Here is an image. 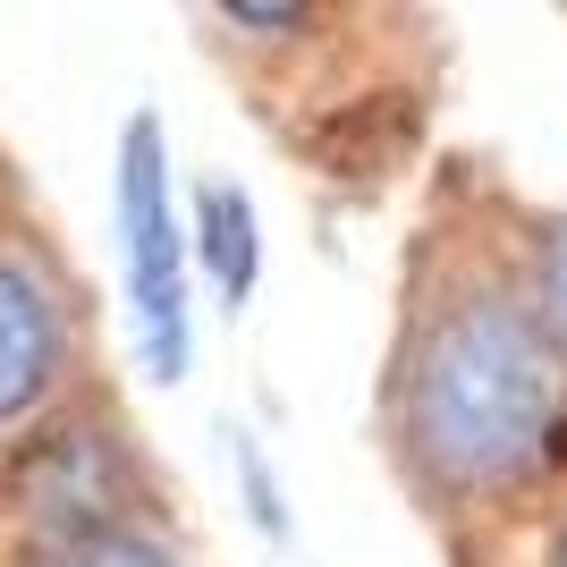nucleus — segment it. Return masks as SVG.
Segmentation results:
<instances>
[{
    "label": "nucleus",
    "mask_w": 567,
    "mask_h": 567,
    "mask_svg": "<svg viewBox=\"0 0 567 567\" xmlns=\"http://www.w3.org/2000/svg\"><path fill=\"white\" fill-rule=\"evenodd\" d=\"M313 9H297V0H237L229 25H306Z\"/></svg>",
    "instance_id": "obj_8"
},
{
    "label": "nucleus",
    "mask_w": 567,
    "mask_h": 567,
    "mask_svg": "<svg viewBox=\"0 0 567 567\" xmlns=\"http://www.w3.org/2000/svg\"><path fill=\"white\" fill-rule=\"evenodd\" d=\"M559 567H567V543H559Z\"/></svg>",
    "instance_id": "obj_9"
},
{
    "label": "nucleus",
    "mask_w": 567,
    "mask_h": 567,
    "mask_svg": "<svg viewBox=\"0 0 567 567\" xmlns=\"http://www.w3.org/2000/svg\"><path fill=\"white\" fill-rule=\"evenodd\" d=\"M567 441V348L517 297L441 313L406 373V450L450 492H492L550 466Z\"/></svg>",
    "instance_id": "obj_1"
},
{
    "label": "nucleus",
    "mask_w": 567,
    "mask_h": 567,
    "mask_svg": "<svg viewBox=\"0 0 567 567\" xmlns=\"http://www.w3.org/2000/svg\"><path fill=\"white\" fill-rule=\"evenodd\" d=\"M195 237H204V271H213L220 306H246L255 297V262H262V229H255V204H246V187H204V204H195Z\"/></svg>",
    "instance_id": "obj_4"
},
{
    "label": "nucleus",
    "mask_w": 567,
    "mask_h": 567,
    "mask_svg": "<svg viewBox=\"0 0 567 567\" xmlns=\"http://www.w3.org/2000/svg\"><path fill=\"white\" fill-rule=\"evenodd\" d=\"M118 262H127V322H136V355L153 381L187 373V237H178V204H169V144L162 118L136 111L118 136Z\"/></svg>",
    "instance_id": "obj_2"
},
{
    "label": "nucleus",
    "mask_w": 567,
    "mask_h": 567,
    "mask_svg": "<svg viewBox=\"0 0 567 567\" xmlns=\"http://www.w3.org/2000/svg\"><path fill=\"white\" fill-rule=\"evenodd\" d=\"M543 297H550V313L567 322V220L543 237Z\"/></svg>",
    "instance_id": "obj_7"
},
{
    "label": "nucleus",
    "mask_w": 567,
    "mask_h": 567,
    "mask_svg": "<svg viewBox=\"0 0 567 567\" xmlns=\"http://www.w3.org/2000/svg\"><path fill=\"white\" fill-rule=\"evenodd\" d=\"M51 567H187L178 550H162L153 534H127V525H94V534H69Z\"/></svg>",
    "instance_id": "obj_5"
},
{
    "label": "nucleus",
    "mask_w": 567,
    "mask_h": 567,
    "mask_svg": "<svg viewBox=\"0 0 567 567\" xmlns=\"http://www.w3.org/2000/svg\"><path fill=\"white\" fill-rule=\"evenodd\" d=\"M60 306L25 262L0 255V424H18L25 406L60 381Z\"/></svg>",
    "instance_id": "obj_3"
},
{
    "label": "nucleus",
    "mask_w": 567,
    "mask_h": 567,
    "mask_svg": "<svg viewBox=\"0 0 567 567\" xmlns=\"http://www.w3.org/2000/svg\"><path fill=\"white\" fill-rule=\"evenodd\" d=\"M237 441V483H246V517L262 525V534H271V543H288V508H280V483H271V466H262V450L255 441H246V432H229Z\"/></svg>",
    "instance_id": "obj_6"
}]
</instances>
